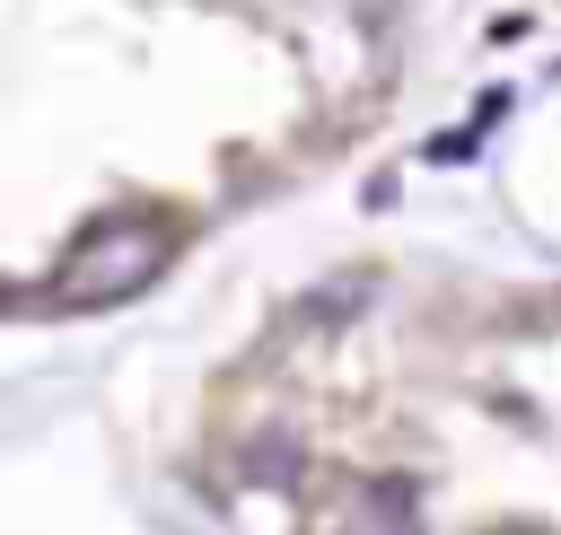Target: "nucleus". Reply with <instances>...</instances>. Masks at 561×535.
Returning a JSON list of instances; mask_svg holds the SVG:
<instances>
[{
	"instance_id": "nucleus-1",
	"label": "nucleus",
	"mask_w": 561,
	"mask_h": 535,
	"mask_svg": "<svg viewBox=\"0 0 561 535\" xmlns=\"http://www.w3.org/2000/svg\"><path fill=\"white\" fill-rule=\"evenodd\" d=\"M158 263H167V228H140V219H123V228H96V237L79 246L70 281H79V298H114V289H140Z\"/></svg>"
}]
</instances>
